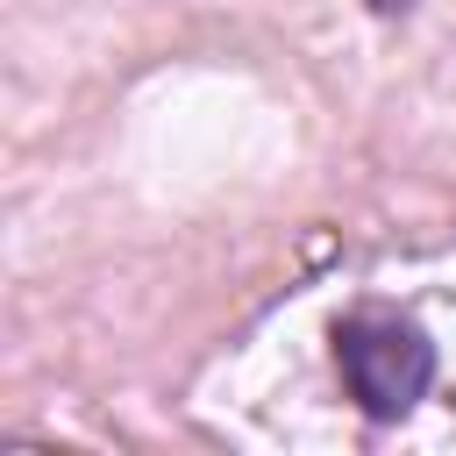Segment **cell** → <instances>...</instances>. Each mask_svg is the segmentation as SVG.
Here are the masks:
<instances>
[{"mask_svg": "<svg viewBox=\"0 0 456 456\" xmlns=\"http://www.w3.org/2000/svg\"><path fill=\"white\" fill-rule=\"evenodd\" d=\"M335 370L363 420H406L435 392V342L420 321L363 306L335 328Z\"/></svg>", "mask_w": 456, "mask_h": 456, "instance_id": "cell-1", "label": "cell"}, {"mask_svg": "<svg viewBox=\"0 0 456 456\" xmlns=\"http://www.w3.org/2000/svg\"><path fill=\"white\" fill-rule=\"evenodd\" d=\"M370 14H385V21H399V14H413V0H363Z\"/></svg>", "mask_w": 456, "mask_h": 456, "instance_id": "cell-2", "label": "cell"}]
</instances>
